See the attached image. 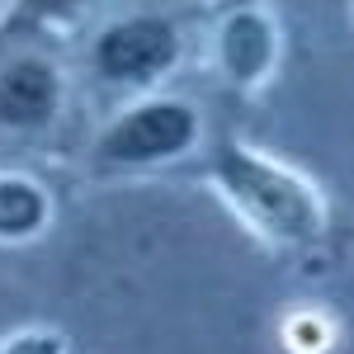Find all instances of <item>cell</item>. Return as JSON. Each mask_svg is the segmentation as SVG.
<instances>
[{"instance_id": "6da1fadb", "label": "cell", "mask_w": 354, "mask_h": 354, "mask_svg": "<svg viewBox=\"0 0 354 354\" xmlns=\"http://www.w3.org/2000/svg\"><path fill=\"white\" fill-rule=\"evenodd\" d=\"M213 180L236 203V213L255 222L279 245H317L326 236V203L293 165L270 161L250 147L227 142L213 156Z\"/></svg>"}, {"instance_id": "7a4b0ae2", "label": "cell", "mask_w": 354, "mask_h": 354, "mask_svg": "<svg viewBox=\"0 0 354 354\" xmlns=\"http://www.w3.org/2000/svg\"><path fill=\"white\" fill-rule=\"evenodd\" d=\"M194 142H198V113L185 100H142L100 133L95 151L109 165H156L185 156Z\"/></svg>"}, {"instance_id": "3957f363", "label": "cell", "mask_w": 354, "mask_h": 354, "mask_svg": "<svg viewBox=\"0 0 354 354\" xmlns=\"http://www.w3.org/2000/svg\"><path fill=\"white\" fill-rule=\"evenodd\" d=\"M95 71L113 85H151L180 57V33L161 15H128L100 28L95 38Z\"/></svg>"}, {"instance_id": "277c9868", "label": "cell", "mask_w": 354, "mask_h": 354, "mask_svg": "<svg viewBox=\"0 0 354 354\" xmlns=\"http://www.w3.org/2000/svg\"><path fill=\"white\" fill-rule=\"evenodd\" d=\"M62 104V76L43 57H15L0 66V123L5 128H43Z\"/></svg>"}, {"instance_id": "5b68a950", "label": "cell", "mask_w": 354, "mask_h": 354, "mask_svg": "<svg viewBox=\"0 0 354 354\" xmlns=\"http://www.w3.org/2000/svg\"><path fill=\"white\" fill-rule=\"evenodd\" d=\"M218 57L236 85H260L279 62V33L260 10H236L218 33Z\"/></svg>"}, {"instance_id": "8992f818", "label": "cell", "mask_w": 354, "mask_h": 354, "mask_svg": "<svg viewBox=\"0 0 354 354\" xmlns=\"http://www.w3.org/2000/svg\"><path fill=\"white\" fill-rule=\"evenodd\" d=\"M53 218V203L38 180L5 170L0 175V241H28Z\"/></svg>"}, {"instance_id": "52a82bcc", "label": "cell", "mask_w": 354, "mask_h": 354, "mask_svg": "<svg viewBox=\"0 0 354 354\" xmlns=\"http://www.w3.org/2000/svg\"><path fill=\"white\" fill-rule=\"evenodd\" d=\"M0 354H66V335L62 330H19V335H10L5 345H0Z\"/></svg>"}, {"instance_id": "ba28073f", "label": "cell", "mask_w": 354, "mask_h": 354, "mask_svg": "<svg viewBox=\"0 0 354 354\" xmlns=\"http://www.w3.org/2000/svg\"><path fill=\"white\" fill-rule=\"evenodd\" d=\"M288 345L298 354H322L330 345V330L322 317H312V312H302V317H293L288 322Z\"/></svg>"}, {"instance_id": "9c48e42d", "label": "cell", "mask_w": 354, "mask_h": 354, "mask_svg": "<svg viewBox=\"0 0 354 354\" xmlns=\"http://www.w3.org/2000/svg\"><path fill=\"white\" fill-rule=\"evenodd\" d=\"M38 5H71V0H38Z\"/></svg>"}]
</instances>
